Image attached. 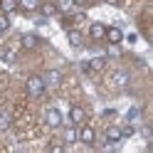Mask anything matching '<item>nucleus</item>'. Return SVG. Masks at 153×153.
Listing matches in <instances>:
<instances>
[{
    "label": "nucleus",
    "mask_w": 153,
    "mask_h": 153,
    "mask_svg": "<svg viewBox=\"0 0 153 153\" xmlns=\"http://www.w3.org/2000/svg\"><path fill=\"white\" fill-rule=\"evenodd\" d=\"M101 3H116V0H101Z\"/></svg>",
    "instance_id": "obj_23"
},
{
    "label": "nucleus",
    "mask_w": 153,
    "mask_h": 153,
    "mask_svg": "<svg viewBox=\"0 0 153 153\" xmlns=\"http://www.w3.org/2000/svg\"><path fill=\"white\" fill-rule=\"evenodd\" d=\"M109 84H111L114 89H123V87H126V84H128V72H126V69H116V72L111 74Z\"/></svg>",
    "instance_id": "obj_3"
},
{
    "label": "nucleus",
    "mask_w": 153,
    "mask_h": 153,
    "mask_svg": "<svg viewBox=\"0 0 153 153\" xmlns=\"http://www.w3.org/2000/svg\"><path fill=\"white\" fill-rule=\"evenodd\" d=\"M74 141H76V126L72 123V126L64 131V143H74Z\"/></svg>",
    "instance_id": "obj_17"
},
{
    "label": "nucleus",
    "mask_w": 153,
    "mask_h": 153,
    "mask_svg": "<svg viewBox=\"0 0 153 153\" xmlns=\"http://www.w3.org/2000/svg\"><path fill=\"white\" fill-rule=\"evenodd\" d=\"M84 109L82 106H72L69 109V123H74V126H79V123H84Z\"/></svg>",
    "instance_id": "obj_8"
},
{
    "label": "nucleus",
    "mask_w": 153,
    "mask_h": 153,
    "mask_svg": "<svg viewBox=\"0 0 153 153\" xmlns=\"http://www.w3.org/2000/svg\"><path fill=\"white\" fill-rule=\"evenodd\" d=\"M20 45H22V50H35V47L40 45V40H37V35H30V32H27V35L20 37Z\"/></svg>",
    "instance_id": "obj_9"
},
{
    "label": "nucleus",
    "mask_w": 153,
    "mask_h": 153,
    "mask_svg": "<svg viewBox=\"0 0 153 153\" xmlns=\"http://www.w3.org/2000/svg\"><path fill=\"white\" fill-rule=\"evenodd\" d=\"M104 37L111 42V45H119L123 40V30L121 27H106V32H104Z\"/></svg>",
    "instance_id": "obj_7"
},
{
    "label": "nucleus",
    "mask_w": 153,
    "mask_h": 153,
    "mask_svg": "<svg viewBox=\"0 0 153 153\" xmlns=\"http://www.w3.org/2000/svg\"><path fill=\"white\" fill-rule=\"evenodd\" d=\"M104 64H106L104 57H94V59H89V62H82V69L84 72H101Z\"/></svg>",
    "instance_id": "obj_5"
},
{
    "label": "nucleus",
    "mask_w": 153,
    "mask_h": 153,
    "mask_svg": "<svg viewBox=\"0 0 153 153\" xmlns=\"http://www.w3.org/2000/svg\"><path fill=\"white\" fill-rule=\"evenodd\" d=\"M119 141H121V128L119 126H109L106 128V143L114 146V143H119Z\"/></svg>",
    "instance_id": "obj_10"
},
{
    "label": "nucleus",
    "mask_w": 153,
    "mask_h": 153,
    "mask_svg": "<svg viewBox=\"0 0 153 153\" xmlns=\"http://www.w3.org/2000/svg\"><path fill=\"white\" fill-rule=\"evenodd\" d=\"M138 119H141V109H138V106H131V109L126 111V121H128V123H136Z\"/></svg>",
    "instance_id": "obj_14"
},
{
    "label": "nucleus",
    "mask_w": 153,
    "mask_h": 153,
    "mask_svg": "<svg viewBox=\"0 0 153 153\" xmlns=\"http://www.w3.org/2000/svg\"><path fill=\"white\" fill-rule=\"evenodd\" d=\"M104 32H106V27H104L101 22H91V27H89L91 40H101V37H104Z\"/></svg>",
    "instance_id": "obj_11"
},
{
    "label": "nucleus",
    "mask_w": 153,
    "mask_h": 153,
    "mask_svg": "<svg viewBox=\"0 0 153 153\" xmlns=\"http://www.w3.org/2000/svg\"><path fill=\"white\" fill-rule=\"evenodd\" d=\"M25 89H27V94H30V97L37 99V97H42V94L47 91V84H45V79H42L40 74H32L30 79L25 82Z\"/></svg>",
    "instance_id": "obj_1"
},
{
    "label": "nucleus",
    "mask_w": 153,
    "mask_h": 153,
    "mask_svg": "<svg viewBox=\"0 0 153 153\" xmlns=\"http://www.w3.org/2000/svg\"><path fill=\"white\" fill-rule=\"evenodd\" d=\"M7 25H10V22H7V17H5V15H0V37L5 35V30H7Z\"/></svg>",
    "instance_id": "obj_21"
},
{
    "label": "nucleus",
    "mask_w": 153,
    "mask_h": 153,
    "mask_svg": "<svg viewBox=\"0 0 153 153\" xmlns=\"http://www.w3.org/2000/svg\"><path fill=\"white\" fill-rule=\"evenodd\" d=\"M69 42H72L74 47H79V45H82V35L76 32V30H74V32H69Z\"/></svg>",
    "instance_id": "obj_20"
},
{
    "label": "nucleus",
    "mask_w": 153,
    "mask_h": 153,
    "mask_svg": "<svg viewBox=\"0 0 153 153\" xmlns=\"http://www.w3.org/2000/svg\"><path fill=\"white\" fill-rule=\"evenodd\" d=\"M40 13L47 15V17H52V15H57L59 10H57V5H54V3H45V5H40Z\"/></svg>",
    "instance_id": "obj_13"
},
{
    "label": "nucleus",
    "mask_w": 153,
    "mask_h": 153,
    "mask_svg": "<svg viewBox=\"0 0 153 153\" xmlns=\"http://www.w3.org/2000/svg\"><path fill=\"white\" fill-rule=\"evenodd\" d=\"M15 7H17V0H0V10H3L5 15L15 13Z\"/></svg>",
    "instance_id": "obj_12"
},
{
    "label": "nucleus",
    "mask_w": 153,
    "mask_h": 153,
    "mask_svg": "<svg viewBox=\"0 0 153 153\" xmlns=\"http://www.w3.org/2000/svg\"><path fill=\"white\" fill-rule=\"evenodd\" d=\"M42 79H45L47 87H59V84H62V72H59V69H50Z\"/></svg>",
    "instance_id": "obj_6"
},
{
    "label": "nucleus",
    "mask_w": 153,
    "mask_h": 153,
    "mask_svg": "<svg viewBox=\"0 0 153 153\" xmlns=\"http://www.w3.org/2000/svg\"><path fill=\"white\" fill-rule=\"evenodd\" d=\"M7 126H10V114H7V111H0V131H5Z\"/></svg>",
    "instance_id": "obj_18"
},
{
    "label": "nucleus",
    "mask_w": 153,
    "mask_h": 153,
    "mask_svg": "<svg viewBox=\"0 0 153 153\" xmlns=\"http://www.w3.org/2000/svg\"><path fill=\"white\" fill-rule=\"evenodd\" d=\"M57 10H62V13H72V10H74V0H59V3H57Z\"/></svg>",
    "instance_id": "obj_16"
},
{
    "label": "nucleus",
    "mask_w": 153,
    "mask_h": 153,
    "mask_svg": "<svg viewBox=\"0 0 153 153\" xmlns=\"http://www.w3.org/2000/svg\"><path fill=\"white\" fill-rule=\"evenodd\" d=\"M76 141H82L84 146H91V143L97 141V131H94L91 126H82L79 131H76Z\"/></svg>",
    "instance_id": "obj_4"
},
{
    "label": "nucleus",
    "mask_w": 153,
    "mask_h": 153,
    "mask_svg": "<svg viewBox=\"0 0 153 153\" xmlns=\"http://www.w3.org/2000/svg\"><path fill=\"white\" fill-rule=\"evenodd\" d=\"M17 5H20L22 10H37V7H40V0H17Z\"/></svg>",
    "instance_id": "obj_15"
},
{
    "label": "nucleus",
    "mask_w": 153,
    "mask_h": 153,
    "mask_svg": "<svg viewBox=\"0 0 153 153\" xmlns=\"http://www.w3.org/2000/svg\"><path fill=\"white\" fill-rule=\"evenodd\" d=\"M133 133H136V126H133V123H126V126L121 128V138H128V136H133Z\"/></svg>",
    "instance_id": "obj_19"
},
{
    "label": "nucleus",
    "mask_w": 153,
    "mask_h": 153,
    "mask_svg": "<svg viewBox=\"0 0 153 153\" xmlns=\"http://www.w3.org/2000/svg\"><path fill=\"white\" fill-rule=\"evenodd\" d=\"M50 151H54V153H59V151H64V146H62V143H52V146H50Z\"/></svg>",
    "instance_id": "obj_22"
},
{
    "label": "nucleus",
    "mask_w": 153,
    "mask_h": 153,
    "mask_svg": "<svg viewBox=\"0 0 153 153\" xmlns=\"http://www.w3.org/2000/svg\"><path fill=\"white\" fill-rule=\"evenodd\" d=\"M45 123H47L50 128H59L62 123H64L62 111L57 109V106H47V109H45Z\"/></svg>",
    "instance_id": "obj_2"
}]
</instances>
